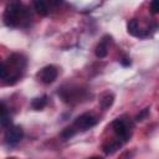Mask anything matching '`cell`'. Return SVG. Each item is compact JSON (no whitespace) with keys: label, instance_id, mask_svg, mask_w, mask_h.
Wrapping results in <instances>:
<instances>
[{"label":"cell","instance_id":"obj_4","mask_svg":"<svg viewBox=\"0 0 159 159\" xmlns=\"http://www.w3.org/2000/svg\"><path fill=\"white\" fill-rule=\"evenodd\" d=\"M96 123H97V118L93 114H91V113H83V114L78 116L75 119L73 127L77 130H86V129L92 128Z\"/></svg>","mask_w":159,"mask_h":159},{"label":"cell","instance_id":"obj_3","mask_svg":"<svg viewBox=\"0 0 159 159\" xmlns=\"http://www.w3.org/2000/svg\"><path fill=\"white\" fill-rule=\"evenodd\" d=\"M57 75H58L57 68H56L53 65H47V66L42 67V68L36 73V77H37L39 81H41L42 83L50 84V83H52V82L57 78Z\"/></svg>","mask_w":159,"mask_h":159},{"label":"cell","instance_id":"obj_16","mask_svg":"<svg viewBox=\"0 0 159 159\" xmlns=\"http://www.w3.org/2000/svg\"><path fill=\"white\" fill-rule=\"evenodd\" d=\"M150 11L153 14H159V0H152L150 1Z\"/></svg>","mask_w":159,"mask_h":159},{"label":"cell","instance_id":"obj_12","mask_svg":"<svg viewBox=\"0 0 159 159\" xmlns=\"http://www.w3.org/2000/svg\"><path fill=\"white\" fill-rule=\"evenodd\" d=\"M31 106H32V108H34V109H36V111H40V109H42V108L46 106V96H42V97H37V98L32 99V102H31Z\"/></svg>","mask_w":159,"mask_h":159},{"label":"cell","instance_id":"obj_1","mask_svg":"<svg viewBox=\"0 0 159 159\" xmlns=\"http://www.w3.org/2000/svg\"><path fill=\"white\" fill-rule=\"evenodd\" d=\"M27 19H29L27 9L20 0H11L7 4L2 15L4 24L9 27H16Z\"/></svg>","mask_w":159,"mask_h":159},{"label":"cell","instance_id":"obj_2","mask_svg":"<svg viewBox=\"0 0 159 159\" xmlns=\"http://www.w3.org/2000/svg\"><path fill=\"white\" fill-rule=\"evenodd\" d=\"M112 128H113V132L116 133V135L118 137V139L120 142H128L130 139V135H132L130 129L128 128L127 123L122 118H117L116 120H113Z\"/></svg>","mask_w":159,"mask_h":159},{"label":"cell","instance_id":"obj_9","mask_svg":"<svg viewBox=\"0 0 159 159\" xmlns=\"http://www.w3.org/2000/svg\"><path fill=\"white\" fill-rule=\"evenodd\" d=\"M113 102H114V96L112 93H109V92L102 94V97L99 98V104H101V107L103 109H108L109 107H112Z\"/></svg>","mask_w":159,"mask_h":159},{"label":"cell","instance_id":"obj_8","mask_svg":"<svg viewBox=\"0 0 159 159\" xmlns=\"http://www.w3.org/2000/svg\"><path fill=\"white\" fill-rule=\"evenodd\" d=\"M10 124H11V117L7 113V108H6L5 103L1 102V127L4 129H6L10 127Z\"/></svg>","mask_w":159,"mask_h":159},{"label":"cell","instance_id":"obj_17","mask_svg":"<svg viewBox=\"0 0 159 159\" xmlns=\"http://www.w3.org/2000/svg\"><path fill=\"white\" fill-rule=\"evenodd\" d=\"M120 63L123 66H129L130 65V61H129V58H123V60H120Z\"/></svg>","mask_w":159,"mask_h":159},{"label":"cell","instance_id":"obj_10","mask_svg":"<svg viewBox=\"0 0 159 159\" xmlns=\"http://www.w3.org/2000/svg\"><path fill=\"white\" fill-rule=\"evenodd\" d=\"M127 31H128V34H130L132 36H142V34H140V31H139L138 21H137L135 19L129 20V22L127 24Z\"/></svg>","mask_w":159,"mask_h":159},{"label":"cell","instance_id":"obj_14","mask_svg":"<svg viewBox=\"0 0 159 159\" xmlns=\"http://www.w3.org/2000/svg\"><path fill=\"white\" fill-rule=\"evenodd\" d=\"M46 1H47V5H48L50 11L58 9V7L63 4V0H46Z\"/></svg>","mask_w":159,"mask_h":159},{"label":"cell","instance_id":"obj_15","mask_svg":"<svg viewBox=\"0 0 159 159\" xmlns=\"http://www.w3.org/2000/svg\"><path fill=\"white\" fill-rule=\"evenodd\" d=\"M148 113H149V107L144 108L140 113H138V114H137V117H135V120H137V122H142V120L148 116Z\"/></svg>","mask_w":159,"mask_h":159},{"label":"cell","instance_id":"obj_7","mask_svg":"<svg viewBox=\"0 0 159 159\" xmlns=\"http://www.w3.org/2000/svg\"><path fill=\"white\" fill-rule=\"evenodd\" d=\"M94 53L98 58H103L107 56L108 53V42L106 41V39H103L97 46H96V50H94Z\"/></svg>","mask_w":159,"mask_h":159},{"label":"cell","instance_id":"obj_11","mask_svg":"<svg viewBox=\"0 0 159 159\" xmlns=\"http://www.w3.org/2000/svg\"><path fill=\"white\" fill-rule=\"evenodd\" d=\"M120 145H122V142H119V140H118V142H111V143L103 145V152H104V154H107V155L113 154L116 150H118V149L120 148Z\"/></svg>","mask_w":159,"mask_h":159},{"label":"cell","instance_id":"obj_13","mask_svg":"<svg viewBox=\"0 0 159 159\" xmlns=\"http://www.w3.org/2000/svg\"><path fill=\"white\" fill-rule=\"evenodd\" d=\"M76 132H77V129H76L73 125L65 128V129L61 132V138H62V140H68L70 138H72V137L76 134Z\"/></svg>","mask_w":159,"mask_h":159},{"label":"cell","instance_id":"obj_6","mask_svg":"<svg viewBox=\"0 0 159 159\" xmlns=\"http://www.w3.org/2000/svg\"><path fill=\"white\" fill-rule=\"evenodd\" d=\"M34 7H35L36 12L41 16H46L50 12V9H48L46 0H34Z\"/></svg>","mask_w":159,"mask_h":159},{"label":"cell","instance_id":"obj_5","mask_svg":"<svg viewBox=\"0 0 159 159\" xmlns=\"http://www.w3.org/2000/svg\"><path fill=\"white\" fill-rule=\"evenodd\" d=\"M24 137V130L19 125H10L5 132V142L10 145L17 144Z\"/></svg>","mask_w":159,"mask_h":159}]
</instances>
